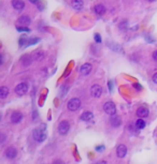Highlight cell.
Segmentation results:
<instances>
[{"label": "cell", "mask_w": 157, "mask_h": 164, "mask_svg": "<svg viewBox=\"0 0 157 164\" xmlns=\"http://www.w3.org/2000/svg\"><path fill=\"white\" fill-rule=\"evenodd\" d=\"M28 92V84L27 83H21L15 87V93L17 96H25Z\"/></svg>", "instance_id": "cell-4"}, {"label": "cell", "mask_w": 157, "mask_h": 164, "mask_svg": "<svg viewBox=\"0 0 157 164\" xmlns=\"http://www.w3.org/2000/svg\"><path fill=\"white\" fill-rule=\"evenodd\" d=\"M135 127H136L137 130H142L145 128V122L143 119H138L135 123Z\"/></svg>", "instance_id": "cell-20"}, {"label": "cell", "mask_w": 157, "mask_h": 164, "mask_svg": "<svg viewBox=\"0 0 157 164\" xmlns=\"http://www.w3.org/2000/svg\"><path fill=\"white\" fill-rule=\"evenodd\" d=\"M67 107L71 112H75V110H78V108L81 107V100L78 98H72L67 104Z\"/></svg>", "instance_id": "cell-1"}, {"label": "cell", "mask_w": 157, "mask_h": 164, "mask_svg": "<svg viewBox=\"0 0 157 164\" xmlns=\"http://www.w3.org/2000/svg\"><path fill=\"white\" fill-rule=\"evenodd\" d=\"M103 110H105V112L107 113L108 115L112 116L116 113V106H115V104L112 101H108L103 105Z\"/></svg>", "instance_id": "cell-3"}, {"label": "cell", "mask_w": 157, "mask_h": 164, "mask_svg": "<svg viewBox=\"0 0 157 164\" xmlns=\"http://www.w3.org/2000/svg\"><path fill=\"white\" fill-rule=\"evenodd\" d=\"M36 59L37 60H40V59H42L43 57H44V54H43V52H38V53H36Z\"/></svg>", "instance_id": "cell-24"}, {"label": "cell", "mask_w": 157, "mask_h": 164, "mask_svg": "<svg viewBox=\"0 0 157 164\" xmlns=\"http://www.w3.org/2000/svg\"><path fill=\"white\" fill-rule=\"evenodd\" d=\"M152 56H153V59H154L155 61H157V51H154V52H153Z\"/></svg>", "instance_id": "cell-28"}, {"label": "cell", "mask_w": 157, "mask_h": 164, "mask_svg": "<svg viewBox=\"0 0 157 164\" xmlns=\"http://www.w3.org/2000/svg\"><path fill=\"white\" fill-rule=\"evenodd\" d=\"M39 42V39L38 38H32V39H29L28 43H27V46L28 45H33V44H36V43Z\"/></svg>", "instance_id": "cell-22"}, {"label": "cell", "mask_w": 157, "mask_h": 164, "mask_svg": "<svg viewBox=\"0 0 157 164\" xmlns=\"http://www.w3.org/2000/svg\"><path fill=\"white\" fill-rule=\"evenodd\" d=\"M22 119H23V114H22L21 112L15 110V112L12 113V115H11V122H12V123L14 124L19 123V122L22 121Z\"/></svg>", "instance_id": "cell-7"}, {"label": "cell", "mask_w": 157, "mask_h": 164, "mask_svg": "<svg viewBox=\"0 0 157 164\" xmlns=\"http://www.w3.org/2000/svg\"><path fill=\"white\" fill-rule=\"evenodd\" d=\"M83 1L82 0H72L71 2V7L73 8L74 10H76V11H80V10L83 9Z\"/></svg>", "instance_id": "cell-17"}, {"label": "cell", "mask_w": 157, "mask_h": 164, "mask_svg": "<svg viewBox=\"0 0 157 164\" xmlns=\"http://www.w3.org/2000/svg\"><path fill=\"white\" fill-rule=\"evenodd\" d=\"M95 41L97 43H101V37L99 33H95Z\"/></svg>", "instance_id": "cell-26"}, {"label": "cell", "mask_w": 157, "mask_h": 164, "mask_svg": "<svg viewBox=\"0 0 157 164\" xmlns=\"http://www.w3.org/2000/svg\"><path fill=\"white\" fill-rule=\"evenodd\" d=\"M5 134H1V143H5Z\"/></svg>", "instance_id": "cell-33"}, {"label": "cell", "mask_w": 157, "mask_h": 164, "mask_svg": "<svg viewBox=\"0 0 157 164\" xmlns=\"http://www.w3.org/2000/svg\"><path fill=\"white\" fill-rule=\"evenodd\" d=\"M17 21H18L19 25H22V26H29L31 23V19L30 17L28 16V15H22V16L18 17V19H17Z\"/></svg>", "instance_id": "cell-12"}, {"label": "cell", "mask_w": 157, "mask_h": 164, "mask_svg": "<svg viewBox=\"0 0 157 164\" xmlns=\"http://www.w3.org/2000/svg\"><path fill=\"white\" fill-rule=\"evenodd\" d=\"M29 41V38L27 37H21V39H19L18 43L21 46H27V43H28Z\"/></svg>", "instance_id": "cell-21"}, {"label": "cell", "mask_w": 157, "mask_h": 164, "mask_svg": "<svg viewBox=\"0 0 157 164\" xmlns=\"http://www.w3.org/2000/svg\"><path fill=\"white\" fill-rule=\"evenodd\" d=\"M137 116L140 118H144L149 116V108L146 106H141L137 110Z\"/></svg>", "instance_id": "cell-15"}, {"label": "cell", "mask_w": 157, "mask_h": 164, "mask_svg": "<svg viewBox=\"0 0 157 164\" xmlns=\"http://www.w3.org/2000/svg\"><path fill=\"white\" fill-rule=\"evenodd\" d=\"M5 156L8 159H14L17 156V150L14 147H8L5 151Z\"/></svg>", "instance_id": "cell-8"}, {"label": "cell", "mask_w": 157, "mask_h": 164, "mask_svg": "<svg viewBox=\"0 0 157 164\" xmlns=\"http://www.w3.org/2000/svg\"><path fill=\"white\" fill-rule=\"evenodd\" d=\"M10 93V90L7 86H2L0 88V98L1 99H5Z\"/></svg>", "instance_id": "cell-19"}, {"label": "cell", "mask_w": 157, "mask_h": 164, "mask_svg": "<svg viewBox=\"0 0 157 164\" xmlns=\"http://www.w3.org/2000/svg\"><path fill=\"white\" fill-rule=\"evenodd\" d=\"M92 69H93V67H92L91 64H82L81 69H80V72H81L82 75H88L92 72Z\"/></svg>", "instance_id": "cell-16"}, {"label": "cell", "mask_w": 157, "mask_h": 164, "mask_svg": "<svg viewBox=\"0 0 157 164\" xmlns=\"http://www.w3.org/2000/svg\"><path fill=\"white\" fill-rule=\"evenodd\" d=\"M12 7L16 11H23L25 8V2L23 0H12Z\"/></svg>", "instance_id": "cell-13"}, {"label": "cell", "mask_w": 157, "mask_h": 164, "mask_svg": "<svg viewBox=\"0 0 157 164\" xmlns=\"http://www.w3.org/2000/svg\"><path fill=\"white\" fill-rule=\"evenodd\" d=\"M152 80H153V82H154L155 84H157V73H155V74L153 75Z\"/></svg>", "instance_id": "cell-30"}, {"label": "cell", "mask_w": 157, "mask_h": 164, "mask_svg": "<svg viewBox=\"0 0 157 164\" xmlns=\"http://www.w3.org/2000/svg\"><path fill=\"white\" fill-rule=\"evenodd\" d=\"M69 131H70L69 121L64 120V121H62L59 124H58V133H59L60 135H66Z\"/></svg>", "instance_id": "cell-5"}, {"label": "cell", "mask_w": 157, "mask_h": 164, "mask_svg": "<svg viewBox=\"0 0 157 164\" xmlns=\"http://www.w3.org/2000/svg\"><path fill=\"white\" fill-rule=\"evenodd\" d=\"M32 136L35 138V141H37L38 143H42L43 141H45L46 134L45 132H43L40 129H35L32 131Z\"/></svg>", "instance_id": "cell-2"}, {"label": "cell", "mask_w": 157, "mask_h": 164, "mask_svg": "<svg viewBox=\"0 0 157 164\" xmlns=\"http://www.w3.org/2000/svg\"><path fill=\"white\" fill-rule=\"evenodd\" d=\"M105 149V146L103 145H101V146H97V147H96V150H97V151H102V150Z\"/></svg>", "instance_id": "cell-27"}, {"label": "cell", "mask_w": 157, "mask_h": 164, "mask_svg": "<svg viewBox=\"0 0 157 164\" xmlns=\"http://www.w3.org/2000/svg\"><path fill=\"white\" fill-rule=\"evenodd\" d=\"M53 164H65V163L62 160H55V161L53 162Z\"/></svg>", "instance_id": "cell-29"}, {"label": "cell", "mask_w": 157, "mask_h": 164, "mask_svg": "<svg viewBox=\"0 0 157 164\" xmlns=\"http://www.w3.org/2000/svg\"><path fill=\"white\" fill-rule=\"evenodd\" d=\"M110 123H111L112 127H114V128L119 127L122 123V118L119 117V115L114 114V115H112L111 117H110Z\"/></svg>", "instance_id": "cell-9"}, {"label": "cell", "mask_w": 157, "mask_h": 164, "mask_svg": "<svg viewBox=\"0 0 157 164\" xmlns=\"http://www.w3.org/2000/svg\"><path fill=\"white\" fill-rule=\"evenodd\" d=\"M146 1H149V2H154L155 0H146Z\"/></svg>", "instance_id": "cell-34"}, {"label": "cell", "mask_w": 157, "mask_h": 164, "mask_svg": "<svg viewBox=\"0 0 157 164\" xmlns=\"http://www.w3.org/2000/svg\"><path fill=\"white\" fill-rule=\"evenodd\" d=\"M91 94L93 98H100L102 94V87L98 84H95L91 88Z\"/></svg>", "instance_id": "cell-6"}, {"label": "cell", "mask_w": 157, "mask_h": 164, "mask_svg": "<svg viewBox=\"0 0 157 164\" xmlns=\"http://www.w3.org/2000/svg\"><path fill=\"white\" fill-rule=\"evenodd\" d=\"M126 153H127V147H126V146L123 145V144H121V145L117 146V148H116L117 158L122 159V158H124L125 156H126Z\"/></svg>", "instance_id": "cell-10"}, {"label": "cell", "mask_w": 157, "mask_h": 164, "mask_svg": "<svg viewBox=\"0 0 157 164\" xmlns=\"http://www.w3.org/2000/svg\"><path fill=\"white\" fill-rule=\"evenodd\" d=\"M133 87H135V88H137V89H138V90H140L141 88H142V87H141L139 84H137V83H135V84H133Z\"/></svg>", "instance_id": "cell-31"}, {"label": "cell", "mask_w": 157, "mask_h": 164, "mask_svg": "<svg viewBox=\"0 0 157 164\" xmlns=\"http://www.w3.org/2000/svg\"><path fill=\"white\" fill-rule=\"evenodd\" d=\"M93 117H94V115H93V113L92 112H85V113H83L82 114V116H81V119L83 120V121H91L92 119H93Z\"/></svg>", "instance_id": "cell-18"}, {"label": "cell", "mask_w": 157, "mask_h": 164, "mask_svg": "<svg viewBox=\"0 0 157 164\" xmlns=\"http://www.w3.org/2000/svg\"><path fill=\"white\" fill-rule=\"evenodd\" d=\"M94 12H95V14L97 15H103L107 12V8H105V5H102V3H99V5H96L95 7H94Z\"/></svg>", "instance_id": "cell-11"}, {"label": "cell", "mask_w": 157, "mask_h": 164, "mask_svg": "<svg viewBox=\"0 0 157 164\" xmlns=\"http://www.w3.org/2000/svg\"><path fill=\"white\" fill-rule=\"evenodd\" d=\"M95 164H103V163H102V162H96Z\"/></svg>", "instance_id": "cell-35"}, {"label": "cell", "mask_w": 157, "mask_h": 164, "mask_svg": "<svg viewBox=\"0 0 157 164\" xmlns=\"http://www.w3.org/2000/svg\"><path fill=\"white\" fill-rule=\"evenodd\" d=\"M119 28L123 29V30H126L127 29V21H124L123 23L119 25Z\"/></svg>", "instance_id": "cell-25"}, {"label": "cell", "mask_w": 157, "mask_h": 164, "mask_svg": "<svg viewBox=\"0 0 157 164\" xmlns=\"http://www.w3.org/2000/svg\"><path fill=\"white\" fill-rule=\"evenodd\" d=\"M21 64L23 67H28L32 64V57L30 55H24L21 58Z\"/></svg>", "instance_id": "cell-14"}, {"label": "cell", "mask_w": 157, "mask_h": 164, "mask_svg": "<svg viewBox=\"0 0 157 164\" xmlns=\"http://www.w3.org/2000/svg\"><path fill=\"white\" fill-rule=\"evenodd\" d=\"M29 1L35 3V5H39V3H40V0H29Z\"/></svg>", "instance_id": "cell-32"}, {"label": "cell", "mask_w": 157, "mask_h": 164, "mask_svg": "<svg viewBox=\"0 0 157 164\" xmlns=\"http://www.w3.org/2000/svg\"><path fill=\"white\" fill-rule=\"evenodd\" d=\"M17 31H19V32H24V31H26V32H28V31H30V29H28L26 26L24 27H16Z\"/></svg>", "instance_id": "cell-23"}]
</instances>
